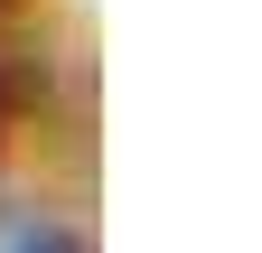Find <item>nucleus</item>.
I'll list each match as a JSON object with an SVG mask.
<instances>
[{
  "mask_svg": "<svg viewBox=\"0 0 262 253\" xmlns=\"http://www.w3.org/2000/svg\"><path fill=\"white\" fill-rule=\"evenodd\" d=\"M19 253H84L75 235H19Z\"/></svg>",
  "mask_w": 262,
  "mask_h": 253,
  "instance_id": "nucleus-1",
  "label": "nucleus"
}]
</instances>
